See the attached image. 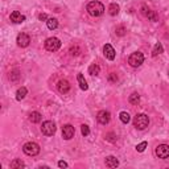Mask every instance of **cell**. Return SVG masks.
<instances>
[{
  "instance_id": "cell-1",
  "label": "cell",
  "mask_w": 169,
  "mask_h": 169,
  "mask_svg": "<svg viewBox=\"0 0 169 169\" xmlns=\"http://www.w3.org/2000/svg\"><path fill=\"white\" fill-rule=\"evenodd\" d=\"M87 12L90 13L91 16L94 17H98L103 15V12H105V6L101 3V2H91L87 4Z\"/></svg>"
},
{
  "instance_id": "cell-2",
  "label": "cell",
  "mask_w": 169,
  "mask_h": 169,
  "mask_svg": "<svg viewBox=\"0 0 169 169\" xmlns=\"http://www.w3.org/2000/svg\"><path fill=\"white\" fill-rule=\"evenodd\" d=\"M149 124V118L145 114H138L134 119V126L138 130H145Z\"/></svg>"
},
{
  "instance_id": "cell-3",
  "label": "cell",
  "mask_w": 169,
  "mask_h": 169,
  "mask_svg": "<svg viewBox=\"0 0 169 169\" xmlns=\"http://www.w3.org/2000/svg\"><path fill=\"white\" fill-rule=\"evenodd\" d=\"M23 151H24V153L28 155V156H36V155L40 153V145L33 142H28L24 144Z\"/></svg>"
},
{
  "instance_id": "cell-4",
  "label": "cell",
  "mask_w": 169,
  "mask_h": 169,
  "mask_svg": "<svg viewBox=\"0 0 169 169\" xmlns=\"http://www.w3.org/2000/svg\"><path fill=\"white\" fill-rule=\"evenodd\" d=\"M143 62H144V56L140 52H135V53H132L128 57V64L132 68H139Z\"/></svg>"
},
{
  "instance_id": "cell-5",
  "label": "cell",
  "mask_w": 169,
  "mask_h": 169,
  "mask_svg": "<svg viewBox=\"0 0 169 169\" xmlns=\"http://www.w3.org/2000/svg\"><path fill=\"white\" fill-rule=\"evenodd\" d=\"M61 46V41L57 37H49L48 40L45 41V49L49 52H57Z\"/></svg>"
},
{
  "instance_id": "cell-6",
  "label": "cell",
  "mask_w": 169,
  "mask_h": 169,
  "mask_svg": "<svg viewBox=\"0 0 169 169\" xmlns=\"http://www.w3.org/2000/svg\"><path fill=\"white\" fill-rule=\"evenodd\" d=\"M41 132L46 136H53L56 134V124L52 120H46L41 126Z\"/></svg>"
},
{
  "instance_id": "cell-7",
  "label": "cell",
  "mask_w": 169,
  "mask_h": 169,
  "mask_svg": "<svg viewBox=\"0 0 169 169\" xmlns=\"http://www.w3.org/2000/svg\"><path fill=\"white\" fill-rule=\"evenodd\" d=\"M156 156L159 159H168L169 157V145L160 144L159 147H156Z\"/></svg>"
},
{
  "instance_id": "cell-8",
  "label": "cell",
  "mask_w": 169,
  "mask_h": 169,
  "mask_svg": "<svg viewBox=\"0 0 169 169\" xmlns=\"http://www.w3.org/2000/svg\"><path fill=\"white\" fill-rule=\"evenodd\" d=\"M74 134H76V130L72 124H66L62 127V138L65 140H70L72 138H74Z\"/></svg>"
},
{
  "instance_id": "cell-9",
  "label": "cell",
  "mask_w": 169,
  "mask_h": 169,
  "mask_svg": "<svg viewBox=\"0 0 169 169\" xmlns=\"http://www.w3.org/2000/svg\"><path fill=\"white\" fill-rule=\"evenodd\" d=\"M110 118H111L110 112L106 111V110L99 111V112H98V115H97V120L101 124H107L110 122Z\"/></svg>"
},
{
  "instance_id": "cell-10",
  "label": "cell",
  "mask_w": 169,
  "mask_h": 169,
  "mask_svg": "<svg viewBox=\"0 0 169 169\" xmlns=\"http://www.w3.org/2000/svg\"><path fill=\"white\" fill-rule=\"evenodd\" d=\"M31 42V37L28 36L27 33H20L17 36V45L20 48H27Z\"/></svg>"
},
{
  "instance_id": "cell-11",
  "label": "cell",
  "mask_w": 169,
  "mask_h": 169,
  "mask_svg": "<svg viewBox=\"0 0 169 169\" xmlns=\"http://www.w3.org/2000/svg\"><path fill=\"white\" fill-rule=\"evenodd\" d=\"M57 89H58V91H60L61 94L69 93V90H70V83H69V81H66V79H61V81H58Z\"/></svg>"
},
{
  "instance_id": "cell-12",
  "label": "cell",
  "mask_w": 169,
  "mask_h": 169,
  "mask_svg": "<svg viewBox=\"0 0 169 169\" xmlns=\"http://www.w3.org/2000/svg\"><path fill=\"white\" fill-rule=\"evenodd\" d=\"M103 52H105V56H106L107 60L112 61L115 58V50H114V48H112L110 44H106L105 46H103Z\"/></svg>"
},
{
  "instance_id": "cell-13",
  "label": "cell",
  "mask_w": 169,
  "mask_h": 169,
  "mask_svg": "<svg viewBox=\"0 0 169 169\" xmlns=\"http://www.w3.org/2000/svg\"><path fill=\"white\" fill-rule=\"evenodd\" d=\"M11 21H12V23H15V24H20V23L25 21V16H23L20 12L15 11V12H12V13H11Z\"/></svg>"
},
{
  "instance_id": "cell-14",
  "label": "cell",
  "mask_w": 169,
  "mask_h": 169,
  "mask_svg": "<svg viewBox=\"0 0 169 169\" xmlns=\"http://www.w3.org/2000/svg\"><path fill=\"white\" fill-rule=\"evenodd\" d=\"M105 164H106V167H109V168H116L119 165V161H118V159H116V157L109 156V157H106Z\"/></svg>"
},
{
  "instance_id": "cell-15",
  "label": "cell",
  "mask_w": 169,
  "mask_h": 169,
  "mask_svg": "<svg viewBox=\"0 0 169 169\" xmlns=\"http://www.w3.org/2000/svg\"><path fill=\"white\" fill-rule=\"evenodd\" d=\"M119 6L116 3H112V4H110V7H109V13L111 16H116L119 13Z\"/></svg>"
},
{
  "instance_id": "cell-16",
  "label": "cell",
  "mask_w": 169,
  "mask_h": 169,
  "mask_svg": "<svg viewBox=\"0 0 169 169\" xmlns=\"http://www.w3.org/2000/svg\"><path fill=\"white\" fill-rule=\"evenodd\" d=\"M77 79H78V83H79V87L82 89V90H84L86 91L87 89H89V86H87V82H86V79L83 78V76L82 74H78V77H77Z\"/></svg>"
},
{
  "instance_id": "cell-17",
  "label": "cell",
  "mask_w": 169,
  "mask_h": 169,
  "mask_svg": "<svg viewBox=\"0 0 169 169\" xmlns=\"http://www.w3.org/2000/svg\"><path fill=\"white\" fill-rule=\"evenodd\" d=\"M29 120L32 122V123H40L41 122V114L40 112H37V111H33L29 115Z\"/></svg>"
},
{
  "instance_id": "cell-18",
  "label": "cell",
  "mask_w": 169,
  "mask_h": 169,
  "mask_svg": "<svg viewBox=\"0 0 169 169\" xmlns=\"http://www.w3.org/2000/svg\"><path fill=\"white\" fill-rule=\"evenodd\" d=\"M46 25H48V28L50 31H53V29H56V28L58 27V21H57V19H48L46 20Z\"/></svg>"
},
{
  "instance_id": "cell-19",
  "label": "cell",
  "mask_w": 169,
  "mask_h": 169,
  "mask_svg": "<svg viewBox=\"0 0 169 169\" xmlns=\"http://www.w3.org/2000/svg\"><path fill=\"white\" fill-rule=\"evenodd\" d=\"M101 72V68H99V65H97V64H93L90 65V68H89V74H91V76H98Z\"/></svg>"
},
{
  "instance_id": "cell-20",
  "label": "cell",
  "mask_w": 169,
  "mask_h": 169,
  "mask_svg": "<svg viewBox=\"0 0 169 169\" xmlns=\"http://www.w3.org/2000/svg\"><path fill=\"white\" fill-rule=\"evenodd\" d=\"M27 93H28V90H27L25 87H20V89L17 90V93H16V99H17V101L24 99L25 95H27Z\"/></svg>"
},
{
  "instance_id": "cell-21",
  "label": "cell",
  "mask_w": 169,
  "mask_h": 169,
  "mask_svg": "<svg viewBox=\"0 0 169 169\" xmlns=\"http://www.w3.org/2000/svg\"><path fill=\"white\" fill-rule=\"evenodd\" d=\"M164 52V49H163V45L160 44V42H157L156 45H155V48H153V50H152V56L153 57H156V56H159V54H161Z\"/></svg>"
},
{
  "instance_id": "cell-22",
  "label": "cell",
  "mask_w": 169,
  "mask_h": 169,
  "mask_svg": "<svg viewBox=\"0 0 169 169\" xmlns=\"http://www.w3.org/2000/svg\"><path fill=\"white\" fill-rule=\"evenodd\" d=\"M25 167V164L24 163H23L21 160H19V159H16V160H13L12 163H11V168L12 169H17V168H24Z\"/></svg>"
},
{
  "instance_id": "cell-23",
  "label": "cell",
  "mask_w": 169,
  "mask_h": 169,
  "mask_svg": "<svg viewBox=\"0 0 169 169\" xmlns=\"http://www.w3.org/2000/svg\"><path fill=\"white\" fill-rule=\"evenodd\" d=\"M119 118H120V120H122V123H124V124H127V123H128V122L131 120V116H130V114H128V112H126V111L120 112Z\"/></svg>"
},
{
  "instance_id": "cell-24",
  "label": "cell",
  "mask_w": 169,
  "mask_h": 169,
  "mask_svg": "<svg viewBox=\"0 0 169 169\" xmlns=\"http://www.w3.org/2000/svg\"><path fill=\"white\" fill-rule=\"evenodd\" d=\"M130 103L131 105H138V103L140 102V97H139V94L138 93H134L132 95H130Z\"/></svg>"
},
{
  "instance_id": "cell-25",
  "label": "cell",
  "mask_w": 169,
  "mask_h": 169,
  "mask_svg": "<svg viewBox=\"0 0 169 169\" xmlns=\"http://www.w3.org/2000/svg\"><path fill=\"white\" fill-rule=\"evenodd\" d=\"M126 32L127 29L123 27V25H119V27H116V29H115V33L118 35V36H124L126 35Z\"/></svg>"
},
{
  "instance_id": "cell-26",
  "label": "cell",
  "mask_w": 169,
  "mask_h": 169,
  "mask_svg": "<svg viewBox=\"0 0 169 169\" xmlns=\"http://www.w3.org/2000/svg\"><path fill=\"white\" fill-rule=\"evenodd\" d=\"M145 17H148L151 21H157V20H159V16L156 15V12H155V11H149L148 15L145 16Z\"/></svg>"
},
{
  "instance_id": "cell-27",
  "label": "cell",
  "mask_w": 169,
  "mask_h": 169,
  "mask_svg": "<svg viewBox=\"0 0 169 169\" xmlns=\"http://www.w3.org/2000/svg\"><path fill=\"white\" fill-rule=\"evenodd\" d=\"M145 148H147V142H142L140 144L136 145V151L138 152H144Z\"/></svg>"
},
{
  "instance_id": "cell-28",
  "label": "cell",
  "mask_w": 169,
  "mask_h": 169,
  "mask_svg": "<svg viewBox=\"0 0 169 169\" xmlns=\"http://www.w3.org/2000/svg\"><path fill=\"white\" fill-rule=\"evenodd\" d=\"M19 77H20V74H19V70H13V72L9 74V79H11V81H17Z\"/></svg>"
},
{
  "instance_id": "cell-29",
  "label": "cell",
  "mask_w": 169,
  "mask_h": 169,
  "mask_svg": "<svg viewBox=\"0 0 169 169\" xmlns=\"http://www.w3.org/2000/svg\"><path fill=\"white\" fill-rule=\"evenodd\" d=\"M81 132H82L83 136H87L89 134H90V130H89V127H87L86 124H83V126L81 127Z\"/></svg>"
},
{
  "instance_id": "cell-30",
  "label": "cell",
  "mask_w": 169,
  "mask_h": 169,
  "mask_svg": "<svg viewBox=\"0 0 169 169\" xmlns=\"http://www.w3.org/2000/svg\"><path fill=\"white\" fill-rule=\"evenodd\" d=\"M115 138H116L115 134H112V132H109L106 135V139L109 140V142H115Z\"/></svg>"
},
{
  "instance_id": "cell-31",
  "label": "cell",
  "mask_w": 169,
  "mask_h": 169,
  "mask_svg": "<svg viewBox=\"0 0 169 169\" xmlns=\"http://www.w3.org/2000/svg\"><path fill=\"white\" fill-rule=\"evenodd\" d=\"M70 53H72V56H78L79 54V48L78 46H74V48L70 49Z\"/></svg>"
},
{
  "instance_id": "cell-32",
  "label": "cell",
  "mask_w": 169,
  "mask_h": 169,
  "mask_svg": "<svg viewBox=\"0 0 169 169\" xmlns=\"http://www.w3.org/2000/svg\"><path fill=\"white\" fill-rule=\"evenodd\" d=\"M148 12H149V9H148L147 7H145V6H143V7H142V13H143V15H144V16H147V15H148Z\"/></svg>"
},
{
  "instance_id": "cell-33",
  "label": "cell",
  "mask_w": 169,
  "mask_h": 169,
  "mask_svg": "<svg viewBox=\"0 0 169 169\" xmlns=\"http://www.w3.org/2000/svg\"><path fill=\"white\" fill-rule=\"evenodd\" d=\"M116 79H118L116 74H115V73H111V74H110V81H111V82H115Z\"/></svg>"
},
{
  "instance_id": "cell-34",
  "label": "cell",
  "mask_w": 169,
  "mask_h": 169,
  "mask_svg": "<svg viewBox=\"0 0 169 169\" xmlns=\"http://www.w3.org/2000/svg\"><path fill=\"white\" fill-rule=\"evenodd\" d=\"M58 167L60 168H68V164L65 161H58Z\"/></svg>"
},
{
  "instance_id": "cell-35",
  "label": "cell",
  "mask_w": 169,
  "mask_h": 169,
  "mask_svg": "<svg viewBox=\"0 0 169 169\" xmlns=\"http://www.w3.org/2000/svg\"><path fill=\"white\" fill-rule=\"evenodd\" d=\"M39 19H40V20H48V16H46L45 13H41V15L39 16Z\"/></svg>"
}]
</instances>
